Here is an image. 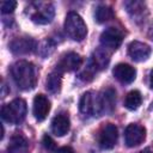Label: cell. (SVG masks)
I'll list each match as a JSON object with an SVG mask.
<instances>
[{
  "label": "cell",
  "instance_id": "5b68a950",
  "mask_svg": "<svg viewBox=\"0 0 153 153\" xmlns=\"http://www.w3.org/2000/svg\"><path fill=\"white\" fill-rule=\"evenodd\" d=\"M33 12L30 14V18L36 24H49L54 18V7L49 2H35Z\"/></svg>",
  "mask_w": 153,
  "mask_h": 153
},
{
  "label": "cell",
  "instance_id": "6da1fadb",
  "mask_svg": "<svg viewBox=\"0 0 153 153\" xmlns=\"http://www.w3.org/2000/svg\"><path fill=\"white\" fill-rule=\"evenodd\" d=\"M11 73L14 82L19 88L29 91L36 86V81H37L36 68L31 62L26 60L17 61L12 66Z\"/></svg>",
  "mask_w": 153,
  "mask_h": 153
},
{
  "label": "cell",
  "instance_id": "484cf974",
  "mask_svg": "<svg viewBox=\"0 0 153 153\" xmlns=\"http://www.w3.org/2000/svg\"><path fill=\"white\" fill-rule=\"evenodd\" d=\"M140 153H153V149L152 148H149V147H146L145 149H142Z\"/></svg>",
  "mask_w": 153,
  "mask_h": 153
},
{
  "label": "cell",
  "instance_id": "7402d4cb",
  "mask_svg": "<svg viewBox=\"0 0 153 153\" xmlns=\"http://www.w3.org/2000/svg\"><path fill=\"white\" fill-rule=\"evenodd\" d=\"M17 7V1L8 0V1H2L1 2V12L4 14L6 13H12Z\"/></svg>",
  "mask_w": 153,
  "mask_h": 153
},
{
  "label": "cell",
  "instance_id": "7c38bea8",
  "mask_svg": "<svg viewBox=\"0 0 153 153\" xmlns=\"http://www.w3.org/2000/svg\"><path fill=\"white\" fill-rule=\"evenodd\" d=\"M33 116L37 121H44L50 111V100L44 94H37L33 98Z\"/></svg>",
  "mask_w": 153,
  "mask_h": 153
},
{
  "label": "cell",
  "instance_id": "3957f363",
  "mask_svg": "<svg viewBox=\"0 0 153 153\" xmlns=\"http://www.w3.org/2000/svg\"><path fill=\"white\" fill-rule=\"evenodd\" d=\"M65 31L73 41H82L86 37L87 27L84 19L76 12H69L65 19Z\"/></svg>",
  "mask_w": 153,
  "mask_h": 153
},
{
  "label": "cell",
  "instance_id": "2e32d148",
  "mask_svg": "<svg viewBox=\"0 0 153 153\" xmlns=\"http://www.w3.org/2000/svg\"><path fill=\"white\" fill-rule=\"evenodd\" d=\"M100 99L103 105V114H111L116 105V91L112 87H108L100 92Z\"/></svg>",
  "mask_w": 153,
  "mask_h": 153
},
{
  "label": "cell",
  "instance_id": "ffe728a7",
  "mask_svg": "<svg viewBox=\"0 0 153 153\" xmlns=\"http://www.w3.org/2000/svg\"><path fill=\"white\" fill-rule=\"evenodd\" d=\"M114 11L111 10V7L106 6V5H99L97 8H96V13H94V17H96V20L98 23H106L109 20H111L114 18Z\"/></svg>",
  "mask_w": 153,
  "mask_h": 153
},
{
  "label": "cell",
  "instance_id": "603a6c76",
  "mask_svg": "<svg viewBox=\"0 0 153 153\" xmlns=\"http://www.w3.org/2000/svg\"><path fill=\"white\" fill-rule=\"evenodd\" d=\"M55 153H75V152H74V149H73L72 147H69V146H63V147L57 148V151H56Z\"/></svg>",
  "mask_w": 153,
  "mask_h": 153
},
{
  "label": "cell",
  "instance_id": "8992f818",
  "mask_svg": "<svg viewBox=\"0 0 153 153\" xmlns=\"http://www.w3.org/2000/svg\"><path fill=\"white\" fill-rule=\"evenodd\" d=\"M123 41V33L117 27H108L100 35V44L110 53L116 50Z\"/></svg>",
  "mask_w": 153,
  "mask_h": 153
},
{
  "label": "cell",
  "instance_id": "44dd1931",
  "mask_svg": "<svg viewBox=\"0 0 153 153\" xmlns=\"http://www.w3.org/2000/svg\"><path fill=\"white\" fill-rule=\"evenodd\" d=\"M42 143L44 146V148L49 152H56L57 151V147H56V142L53 140L51 136L49 135H44L43 136V140H42Z\"/></svg>",
  "mask_w": 153,
  "mask_h": 153
},
{
  "label": "cell",
  "instance_id": "30bf717a",
  "mask_svg": "<svg viewBox=\"0 0 153 153\" xmlns=\"http://www.w3.org/2000/svg\"><path fill=\"white\" fill-rule=\"evenodd\" d=\"M81 63H82L81 56L79 54L74 53V51H71V53L65 54L61 57V60L59 61V63L56 66V71L60 72V73L73 72V71L79 69Z\"/></svg>",
  "mask_w": 153,
  "mask_h": 153
},
{
  "label": "cell",
  "instance_id": "cb8c5ba5",
  "mask_svg": "<svg viewBox=\"0 0 153 153\" xmlns=\"http://www.w3.org/2000/svg\"><path fill=\"white\" fill-rule=\"evenodd\" d=\"M149 86H151V88L153 90V69H152L151 73H149Z\"/></svg>",
  "mask_w": 153,
  "mask_h": 153
},
{
  "label": "cell",
  "instance_id": "d6986e66",
  "mask_svg": "<svg viewBox=\"0 0 153 153\" xmlns=\"http://www.w3.org/2000/svg\"><path fill=\"white\" fill-rule=\"evenodd\" d=\"M142 103V96L139 91L134 90V91H130L127 96H126V99H124V106L128 109V110H136Z\"/></svg>",
  "mask_w": 153,
  "mask_h": 153
},
{
  "label": "cell",
  "instance_id": "52a82bcc",
  "mask_svg": "<svg viewBox=\"0 0 153 153\" xmlns=\"http://www.w3.org/2000/svg\"><path fill=\"white\" fill-rule=\"evenodd\" d=\"M146 139V129L145 127L131 123L124 130V140L128 147H136L142 143Z\"/></svg>",
  "mask_w": 153,
  "mask_h": 153
},
{
  "label": "cell",
  "instance_id": "4fadbf2b",
  "mask_svg": "<svg viewBox=\"0 0 153 153\" xmlns=\"http://www.w3.org/2000/svg\"><path fill=\"white\" fill-rule=\"evenodd\" d=\"M114 76L122 84H131L135 80L136 71L134 67L127 63H118L112 71Z\"/></svg>",
  "mask_w": 153,
  "mask_h": 153
},
{
  "label": "cell",
  "instance_id": "9c48e42d",
  "mask_svg": "<svg viewBox=\"0 0 153 153\" xmlns=\"http://www.w3.org/2000/svg\"><path fill=\"white\" fill-rule=\"evenodd\" d=\"M152 53V48L140 41H133L128 45V55L135 62L146 61Z\"/></svg>",
  "mask_w": 153,
  "mask_h": 153
},
{
  "label": "cell",
  "instance_id": "7a4b0ae2",
  "mask_svg": "<svg viewBox=\"0 0 153 153\" xmlns=\"http://www.w3.org/2000/svg\"><path fill=\"white\" fill-rule=\"evenodd\" d=\"M27 112L26 102L22 98H16L1 109V118L11 124H19L24 121Z\"/></svg>",
  "mask_w": 153,
  "mask_h": 153
},
{
  "label": "cell",
  "instance_id": "8fae6325",
  "mask_svg": "<svg viewBox=\"0 0 153 153\" xmlns=\"http://www.w3.org/2000/svg\"><path fill=\"white\" fill-rule=\"evenodd\" d=\"M37 48L35 39L30 37H17L10 43V49L16 55H25L32 53Z\"/></svg>",
  "mask_w": 153,
  "mask_h": 153
},
{
  "label": "cell",
  "instance_id": "277c9868",
  "mask_svg": "<svg viewBox=\"0 0 153 153\" xmlns=\"http://www.w3.org/2000/svg\"><path fill=\"white\" fill-rule=\"evenodd\" d=\"M79 109L84 115L100 116L103 114L100 93H94L92 91L84 93L79 102Z\"/></svg>",
  "mask_w": 153,
  "mask_h": 153
},
{
  "label": "cell",
  "instance_id": "ac0fdd59",
  "mask_svg": "<svg viewBox=\"0 0 153 153\" xmlns=\"http://www.w3.org/2000/svg\"><path fill=\"white\" fill-rule=\"evenodd\" d=\"M61 84H62V73L55 71L50 73L47 78V90L50 93H57L61 90Z\"/></svg>",
  "mask_w": 153,
  "mask_h": 153
},
{
  "label": "cell",
  "instance_id": "5bb4252c",
  "mask_svg": "<svg viewBox=\"0 0 153 153\" xmlns=\"http://www.w3.org/2000/svg\"><path fill=\"white\" fill-rule=\"evenodd\" d=\"M71 122L67 114H59L51 121V131L56 136H63L69 131Z\"/></svg>",
  "mask_w": 153,
  "mask_h": 153
},
{
  "label": "cell",
  "instance_id": "d4e9b609",
  "mask_svg": "<svg viewBox=\"0 0 153 153\" xmlns=\"http://www.w3.org/2000/svg\"><path fill=\"white\" fill-rule=\"evenodd\" d=\"M148 37H149V39H152L153 41V25L149 27V30H148Z\"/></svg>",
  "mask_w": 153,
  "mask_h": 153
},
{
  "label": "cell",
  "instance_id": "9a60e30c",
  "mask_svg": "<svg viewBox=\"0 0 153 153\" xmlns=\"http://www.w3.org/2000/svg\"><path fill=\"white\" fill-rule=\"evenodd\" d=\"M97 71H100V69H104L106 68V66L109 65V61H110V51L106 50L105 48L100 47L98 48L91 56V59L88 60Z\"/></svg>",
  "mask_w": 153,
  "mask_h": 153
},
{
  "label": "cell",
  "instance_id": "e0dca14e",
  "mask_svg": "<svg viewBox=\"0 0 153 153\" xmlns=\"http://www.w3.org/2000/svg\"><path fill=\"white\" fill-rule=\"evenodd\" d=\"M27 148H29L27 140L22 134L16 133L11 137L10 145H8V152L10 153H26Z\"/></svg>",
  "mask_w": 153,
  "mask_h": 153
},
{
  "label": "cell",
  "instance_id": "ba28073f",
  "mask_svg": "<svg viewBox=\"0 0 153 153\" xmlns=\"http://www.w3.org/2000/svg\"><path fill=\"white\" fill-rule=\"evenodd\" d=\"M117 137H118L117 127L112 123L105 124L102 128V130L99 133V137H98V142H99L100 148H103V149L114 148L116 142H117Z\"/></svg>",
  "mask_w": 153,
  "mask_h": 153
}]
</instances>
